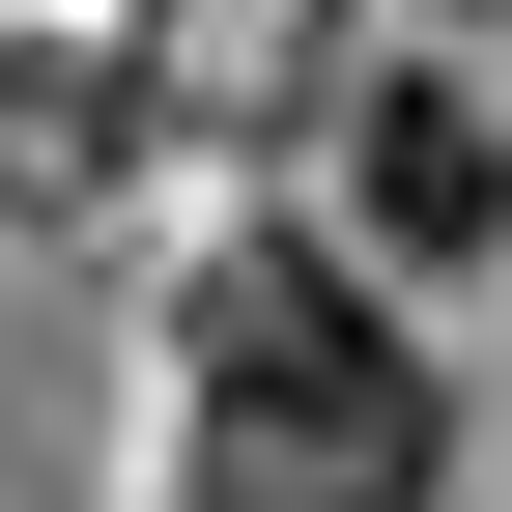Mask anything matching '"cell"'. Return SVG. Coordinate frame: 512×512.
<instances>
[{"label": "cell", "instance_id": "cell-1", "mask_svg": "<svg viewBox=\"0 0 512 512\" xmlns=\"http://www.w3.org/2000/svg\"><path fill=\"white\" fill-rule=\"evenodd\" d=\"M171 370H200V427H256V456H427V370H399V313H370L342 228H228L171 285Z\"/></svg>", "mask_w": 512, "mask_h": 512}, {"label": "cell", "instance_id": "cell-2", "mask_svg": "<svg viewBox=\"0 0 512 512\" xmlns=\"http://www.w3.org/2000/svg\"><path fill=\"white\" fill-rule=\"evenodd\" d=\"M313 171H342V256H512V114L427 86V57L313 114Z\"/></svg>", "mask_w": 512, "mask_h": 512}, {"label": "cell", "instance_id": "cell-3", "mask_svg": "<svg viewBox=\"0 0 512 512\" xmlns=\"http://www.w3.org/2000/svg\"><path fill=\"white\" fill-rule=\"evenodd\" d=\"M171 512H427V456H256V427H200Z\"/></svg>", "mask_w": 512, "mask_h": 512}]
</instances>
